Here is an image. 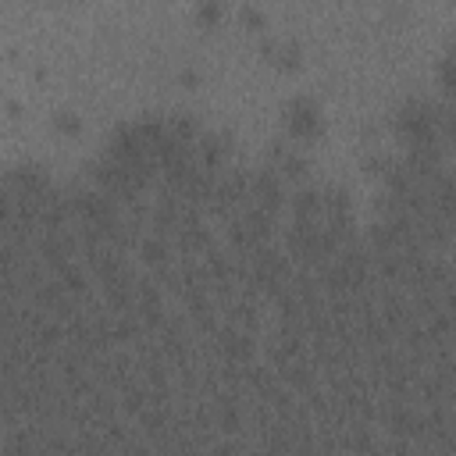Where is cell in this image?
I'll list each match as a JSON object with an SVG mask.
<instances>
[{
    "instance_id": "1",
    "label": "cell",
    "mask_w": 456,
    "mask_h": 456,
    "mask_svg": "<svg viewBox=\"0 0 456 456\" xmlns=\"http://www.w3.org/2000/svg\"><path fill=\"white\" fill-rule=\"evenodd\" d=\"M399 132L406 135L410 150H420V153H438V135H442V114L431 107V103H406L399 110Z\"/></svg>"
},
{
    "instance_id": "2",
    "label": "cell",
    "mask_w": 456,
    "mask_h": 456,
    "mask_svg": "<svg viewBox=\"0 0 456 456\" xmlns=\"http://www.w3.org/2000/svg\"><path fill=\"white\" fill-rule=\"evenodd\" d=\"M289 128H292L296 135H314V132H317V110H314L310 103H296V107L289 110Z\"/></svg>"
},
{
    "instance_id": "4",
    "label": "cell",
    "mask_w": 456,
    "mask_h": 456,
    "mask_svg": "<svg viewBox=\"0 0 456 456\" xmlns=\"http://www.w3.org/2000/svg\"><path fill=\"white\" fill-rule=\"evenodd\" d=\"M442 132L456 142V107H449V110H442Z\"/></svg>"
},
{
    "instance_id": "3",
    "label": "cell",
    "mask_w": 456,
    "mask_h": 456,
    "mask_svg": "<svg viewBox=\"0 0 456 456\" xmlns=\"http://www.w3.org/2000/svg\"><path fill=\"white\" fill-rule=\"evenodd\" d=\"M442 78H445L449 89H456V53L445 57V64H442Z\"/></svg>"
}]
</instances>
